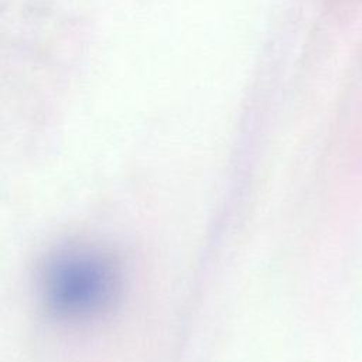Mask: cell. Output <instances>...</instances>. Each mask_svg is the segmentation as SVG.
Wrapping results in <instances>:
<instances>
[{"instance_id": "6da1fadb", "label": "cell", "mask_w": 362, "mask_h": 362, "mask_svg": "<svg viewBox=\"0 0 362 362\" xmlns=\"http://www.w3.org/2000/svg\"><path fill=\"white\" fill-rule=\"evenodd\" d=\"M109 277L99 264L86 259L62 262L49 276L51 298L71 313L93 308L106 294Z\"/></svg>"}]
</instances>
